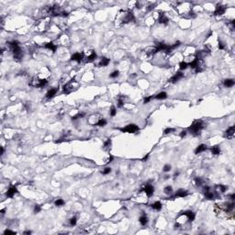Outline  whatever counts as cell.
<instances>
[{"label":"cell","mask_w":235,"mask_h":235,"mask_svg":"<svg viewBox=\"0 0 235 235\" xmlns=\"http://www.w3.org/2000/svg\"><path fill=\"white\" fill-rule=\"evenodd\" d=\"M205 127V123L202 120H196L194 121L193 124L188 128V130L190 131V133L194 135H197L199 133V131Z\"/></svg>","instance_id":"cell-1"},{"label":"cell","mask_w":235,"mask_h":235,"mask_svg":"<svg viewBox=\"0 0 235 235\" xmlns=\"http://www.w3.org/2000/svg\"><path fill=\"white\" fill-rule=\"evenodd\" d=\"M47 83L48 81L46 79H41L38 76H35L31 79V81L29 83V84L33 87H43L47 84Z\"/></svg>","instance_id":"cell-2"},{"label":"cell","mask_w":235,"mask_h":235,"mask_svg":"<svg viewBox=\"0 0 235 235\" xmlns=\"http://www.w3.org/2000/svg\"><path fill=\"white\" fill-rule=\"evenodd\" d=\"M78 86V83L76 82L75 79H72L70 82H68L67 84L63 85V92L65 94H69L72 91H74L76 89V87Z\"/></svg>","instance_id":"cell-3"},{"label":"cell","mask_w":235,"mask_h":235,"mask_svg":"<svg viewBox=\"0 0 235 235\" xmlns=\"http://www.w3.org/2000/svg\"><path fill=\"white\" fill-rule=\"evenodd\" d=\"M139 130H140L139 127L137 126L136 124H129L125 128L120 129V130L122 132H128V133H134V132H137Z\"/></svg>","instance_id":"cell-4"},{"label":"cell","mask_w":235,"mask_h":235,"mask_svg":"<svg viewBox=\"0 0 235 235\" xmlns=\"http://www.w3.org/2000/svg\"><path fill=\"white\" fill-rule=\"evenodd\" d=\"M226 138H228L229 140H232V139H234V136H235V127L234 126H231L230 127L228 130H227L226 131H225V135H224Z\"/></svg>","instance_id":"cell-5"},{"label":"cell","mask_w":235,"mask_h":235,"mask_svg":"<svg viewBox=\"0 0 235 235\" xmlns=\"http://www.w3.org/2000/svg\"><path fill=\"white\" fill-rule=\"evenodd\" d=\"M134 20H135V17H134V15H133V13L130 12V11H129V12H127L126 13L125 17H123L122 22H123V23H130V22H132V21H134Z\"/></svg>","instance_id":"cell-6"},{"label":"cell","mask_w":235,"mask_h":235,"mask_svg":"<svg viewBox=\"0 0 235 235\" xmlns=\"http://www.w3.org/2000/svg\"><path fill=\"white\" fill-rule=\"evenodd\" d=\"M226 11V7L222 6V5H218L214 11V15L215 16H222Z\"/></svg>","instance_id":"cell-7"},{"label":"cell","mask_w":235,"mask_h":235,"mask_svg":"<svg viewBox=\"0 0 235 235\" xmlns=\"http://www.w3.org/2000/svg\"><path fill=\"white\" fill-rule=\"evenodd\" d=\"M181 215H184L187 218V220L188 221H193L195 218H196V214L194 213L193 211L191 210H186V211H184L181 213Z\"/></svg>","instance_id":"cell-8"},{"label":"cell","mask_w":235,"mask_h":235,"mask_svg":"<svg viewBox=\"0 0 235 235\" xmlns=\"http://www.w3.org/2000/svg\"><path fill=\"white\" fill-rule=\"evenodd\" d=\"M143 191H145V193H146V195H147L148 197H151V196L153 195V192H154V188H153V186L151 185H150V184H146L145 186H144Z\"/></svg>","instance_id":"cell-9"},{"label":"cell","mask_w":235,"mask_h":235,"mask_svg":"<svg viewBox=\"0 0 235 235\" xmlns=\"http://www.w3.org/2000/svg\"><path fill=\"white\" fill-rule=\"evenodd\" d=\"M102 118L99 116V115H93L91 117L89 118V119H88V122L90 123V124H92V125H97V123H98V121L100 120Z\"/></svg>","instance_id":"cell-10"},{"label":"cell","mask_w":235,"mask_h":235,"mask_svg":"<svg viewBox=\"0 0 235 235\" xmlns=\"http://www.w3.org/2000/svg\"><path fill=\"white\" fill-rule=\"evenodd\" d=\"M188 195V191L187 190H184V189H179L177 192L176 193V195L174 197H172L171 198H175V197H185Z\"/></svg>","instance_id":"cell-11"},{"label":"cell","mask_w":235,"mask_h":235,"mask_svg":"<svg viewBox=\"0 0 235 235\" xmlns=\"http://www.w3.org/2000/svg\"><path fill=\"white\" fill-rule=\"evenodd\" d=\"M183 77H184V74L181 73V72H178V73H176L174 76H172V78H171L169 81H170L171 83L174 84V83H176L177 81H179V80H180L181 78H183Z\"/></svg>","instance_id":"cell-12"},{"label":"cell","mask_w":235,"mask_h":235,"mask_svg":"<svg viewBox=\"0 0 235 235\" xmlns=\"http://www.w3.org/2000/svg\"><path fill=\"white\" fill-rule=\"evenodd\" d=\"M83 58H84V54H83V53L76 52V53H75V54L72 55L71 60H72V61H76L77 63H81V61L83 60Z\"/></svg>","instance_id":"cell-13"},{"label":"cell","mask_w":235,"mask_h":235,"mask_svg":"<svg viewBox=\"0 0 235 235\" xmlns=\"http://www.w3.org/2000/svg\"><path fill=\"white\" fill-rule=\"evenodd\" d=\"M16 193H17V189L16 186H11V187H9V189L7 191V193H6V196L8 197H14V195Z\"/></svg>","instance_id":"cell-14"},{"label":"cell","mask_w":235,"mask_h":235,"mask_svg":"<svg viewBox=\"0 0 235 235\" xmlns=\"http://www.w3.org/2000/svg\"><path fill=\"white\" fill-rule=\"evenodd\" d=\"M227 190V186H225V185H216V189H215V193L216 194H222V193H224L225 191Z\"/></svg>","instance_id":"cell-15"},{"label":"cell","mask_w":235,"mask_h":235,"mask_svg":"<svg viewBox=\"0 0 235 235\" xmlns=\"http://www.w3.org/2000/svg\"><path fill=\"white\" fill-rule=\"evenodd\" d=\"M57 91H58V89H57V88H51V89H50V90L47 92V94H46V97H47L48 99H50V98H51V97H53L56 95Z\"/></svg>","instance_id":"cell-16"},{"label":"cell","mask_w":235,"mask_h":235,"mask_svg":"<svg viewBox=\"0 0 235 235\" xmlns=\"http://www.w3.org/2000/svg\"><path fill=\"white\" fill-rule=\"evenodd\" d=\"M145 50H146V53L148 55H153V54H155V53H157L159 51L156 47H148Z\"/></svg>","instance_id":"cell-17"},{"label":"cell","mask_w":235,"mask_h":235,"mask_svg":"<svg viewBox=\"0 0 235 235\" xmlns=\"http://www.w3.org/2000/svg\"><path fill=\"white\" fill-rule=\"evenodd\" d=\"M45 48H46V49H49V50H51L52 52H55L56 50H57V46H56L54 43H52V42H48V43H46Z\"/></svg>","instance_id":"cell-18"},{"label":"cell","mask_w":235,"mask_h":235,"mask_svg":"<svg viewBox=\"0 0 235 235\" xmlns=\"http://www.w3.org/2000/svg\"><path fill=\"white\" fill-rule=\"evenodd\" d=\"M109 63H110L109 59H108L107 57H102L101 61L99 62V63H98V66H100V67H102V66H108Z\"/></svg>","instance_id":"cell-19"},{"label":"cell","mask_w":235,"mask_h":235,"mask_svg":"<svg viewBox=\"0 0 235 235\" xmlns=\"http://www.w3.org/2000/svg\"><path fill=\"white\" fill-rule=\"evenodd\" d=\"M207 149H208L207 145H205V144H200V145L195 150V153H196V154H198V153H200L202 151H206Z\"/></svg>","instance_id":"cell-20"},{"label":"cell","mask_w":235,"mask_h":235,"mask_svg":"<svg viewBox=\"0 0 235 235\" xmlns=\"http://www.w3.org/2000/svg\"><path fill=\"white\" fill-rule=\"evenodd\" d=\"M235 82L233 79H226V80H224V82H223V84H224V86H226V87H232L233 85H234Z\"/></svg>","instance_id":"cell-21"},{"label":"cell","mask_w":235,"mask_h":235,"mask_svg":"<svg viewBox=\"0 0 235 235\" xmlns=\"http://www.w3.org/2000/svg\"><path fill=\"white\" fill-rule=\"evenodd\" d=\"M110 148H111V139H108L105 142L104 145H103V150L104 151H109Z\"/></svg>","instance_id":"cell-22"},{"label":"cell","mask_w":235,"mask_h":235,"mask_svg":"<svg viewBox=\"0 0 235 235\" xmlns=\"http://www.w3.org/2000/svg\"><path fill=\"white\" fill-rule=\"evenodd\" d=\"M210 151H211V152H212L214 155H218V154H220V152H221V151H220V148L218 147V145L211 147Z\"/></svg>","instance_id":"cell-23"},{"label":"cell","mask_w":235,"mask_h":235,"mask_svg":"<svg viewBox=\"0 0 235 235\" xmlns=\"http://www.w3.org/2000/svg\"><path fill=\"white\" fill-rule=\"evenodd\" d=\"M125 104V97L123 96L118 97V108H122Z\"/></svg>","instance_id":"cell-24"},{"label":"cell","mask_w":235,"mask_h":235,"mask_svg":"<svg viewBox=\"0 0 235 235\" xmlns=\"http://www.w3.org/2000/svg\"><path fill=\"white\" fill-rule=\"evenodd\" d=\"M168 22H169V19H168V17L165 16V15H164V14H162L159 17V23L161 24H167Z\"/></svg>","instance_id":"cell-25"},{"label":"cell","mask_w":235,"mask_h":235,"mask_svg":"<svg viewBox=\"0 0 235 235\" xmlns=\"http://www.w3.org/2000/svg\"><path fill=\"white\" fill-rule=\"evenodd\" d=\"M151 207L153 209V210H158V211H159V210H162V203L160 201H156V202H154L153 204H151Z\"/></svg>","instance_id":"cell-26"},{"label":"cell","mask_w":235,"mask_h":235,"mask_svg":"<svg viewBox=\"0 0 235 235\" xmlns=\"http://www.w3.org/2000/svg\"><path fill=\"white\" fill-rule=\"evenodd\" d=\"M140 223L143 225V226H145L147 223H148V218H147V216L145 215V214H143V216L140 218Z\"/></svg>","instance_id":"cell-27"},{"label":"cell","mask_w":235,"mask_h":235,"mask_svg":"<svg viewBox=\"0 0 235 235\" xmlns=\"http://www.w3.org/2000/svg\"><path fill=\"white\" fill-rule=\"evenodd\" d=\"M96 58H97V54H96L95 52H93L92 51V52H91V54L85 58L86 59V60H85V62H86V63H91V62H93V61H94Z\"/></svg>","instance_id":"cell-28"},{"label":"cell","mask_w":235,"mask_h":235,"mask_svg":"<svg viewBox=\"0 0 235 235\" xmlns=\"http://www.w3.org/2000/svg\"><path fill=\"white\" fill-rule=\"evenodd\" d=\"M167 97V94L165 92H161L159 93L158 95L155 96V98L156 99H165Z\"/></svg>","instance_id":"cell-29"},{"label":"cell","mask_w":235,"mask_h":235,"mask_svg":"<svg viewBox=\"0 0 235 235\" xmlns=\"http://www.w3.org/2000/svg\"><path fill=\"white\" fill-rule=\"evenodd\" d=\"M194 184H195L196 186H201L202 184H203V181H202L201 178L197 177V178H195V179H194Z\"/></svg>","instance_id":"cell-30"},{"label":"cell","mask_w":235,"mask_h":235,"mask_svg":"<svg viewBox=\"0 0 235 235\" xmlns=\"http://www.w3.org/2000/svg\"><path fill=\"white\" fill-rule=\"evenodd\" d=\"M234 209V203H231V204H227L226 208H225V211L226 212H231Z\"/></svg>","instance_id":"cell-31"},{"label":"cell","mask_w":235,"mask_h":235,"mask_svg":"<svg viewBox=\"0 0 235 235\" xmlns=\"http://www.w3.org/2000/svg\"><path fill=\"white\" fill-rule=\"evenodd\" d=\"M54 204H55V206H57V207L63 206V205H64V200L62 199V198H59V199H57L56 201L54 202Z\"/></svg>","instance_id":"cell-32"},{"label":"cell","mask_w":235,"mask_h":235,"mask_svg":"<svg viewBox=\"0 0 235 235\" xmlns=\"http://www.w3.org/2000/svg\"><path fill=\"white\" fill-rule=\"evenodd\" d=\"M107 125V120L105 119V118H101L100 120L98 121V123H97V126H99V127H104V126H106Z\"/></svg>","instance_id":"cell-33"},{"label":"cell","mask_w":235,"mask_h":235,"mask_svg":"<svg viewBox=\"0 0 235 235\" xmlns=\"http://www.w3.org/2000/svg\"><path fill=\"white\" fill-rule=\"evenodd\" d=\"M69 223H70V226L74 227L76 225V223H77V218L76 217H74V218H72L70 220H69Z\"/></svg>","instance_id":"cell-34"},{"label":"cell","mask_w":235,"mask_h":235,"mask_svg":"<svg viewBox=\"0 0 235 235\" xmlns=\"http://www.w3.org/2000/svg\"><path fill=\"white\" fill-rule=\"evenodd\" d=\"M188 66V64L185 63V62H182V63H180V64H179V68H180V70H185L186 68Z\"/></svg>","instance_id":"cell-35"},{"label":"cell","mask_w":235,"mask_h":235,"mask_svg":"<svg viewBox=\"0 0 235 235\" xmlns=\"http://www.w3.org/2000/svg\"><path fill=\"white\" fill-rule=\"evenodd\" d=\"M116 113H117L116 108H115V107H111V109H110V112H109L110 116H111V117H114V116H116Z\"/></svg>","instance_id":"cell-36"},{"label":"cell","mask_w":235,"mask_h":235,"mask_svg":"<svg viewBox=\"0 0 235 235\" xmlns=\"http://www.w3.org/2000/svg\"><path fill=\"white\" fill-rule=\"evenodd\" d=\"M228 25H229L230 29H231V30H234V29H235V21H234V20H231V21H230V22L228 23Z\"/></svg>","instance_id":"cell-37"},{"label":"cell","mask_w":235,"mask_h":235,"mask_svg":"<svg viewBox=\"0 0 235 235\" xmlns=\"http://www.w3.org/2000/svg\"><path fill=\"white\" fill-rule=\"evenodd\" d=\"M172 190H173V189H172V186H169V185H168V186H166V187H165V188L164 189V193L167 194V195H169V194L172 193Z\"/></svg>","instance_id":"cell-38"},{"label":"cell","mask_w":235,"mask_h":235,"mask_svg":"<svg viewBox=\"0 0 235 235\" xmlns=\"http://www.w3.org/2000/svg\"><path fill=\"white\" fill-rule=\"evenodd\" d=\"M103 175H109V173H111V168L110 167H107V168H105L102 172H101Z\"/></svg>","instance_id":"cell-39"},{"label":"cell","mask_w":235,"mask_h":235,"mask_svg":"<svg viewBox=\"0 0 235 235\" xmlns=\"http://www.w3.org/2000/svg\"><path fill=\"white\" fill-rule=\"evenodd\" d=\"M118 76H119V72H118V71H114L112 74H110V76H110L111 78H117Z\"/></svg>","instance_id":"cell-40"},{"label":"cell","mask_w":235,"mask_h":235,"mask_svg":"<svg viewBox=\"0 0 235 235\" xmlns=\"http://www.w3.org/2000/svg\"><path fill=\"white\" fill-rule=\"evenodd\" d=\"M176 130L175 129H172V128H167V129H165L164 130V134H168V133H171L172 131H175Z\"/></svg>","instance_id":"cell-41"},{"label":"cell","mask_w":235,"mask_h":235,"mask_svg":"<svg viewBox=\"0 0 235 235\" xmlns=\"http://www.w3.org/2000/svg\"><path fill=\"white\" fill-rule=\"evenodd\" d=\"M41 210H42V208H41L40 205H35V207H34V212L35 213H39Z\"/></svg>","instance_id":"cell-42"},{"label":"cell","mask_w":235,"mask_h":235,"mask_svg":"<svg viewBox=\"0 0 235 235\" xmlns=\"http://www.w3.org/2000/svg\"><path fill=\"white\" fill-rule=\"evenodd\" d=\"M218 48H219L220 50H224V49H225V44H224V42H221V41H218Z\"/></svg>","instance_id":"cell-43"},{"label":"cell","mask_w":235,"mask_h":235,"mask_svg":"<svg viewBox=\"0 0 235 235\" xmlns=\"http://www.w3.org/2000/svg\"><path fill=\"white\" fill-rule=\"evenodd\" d=\"M84 113H79V114H77V115H76V116H74V117L72 118V119L73 120H75V119H77V118H82V117H84Z\"/></svg>","instance_id":"cell-44"},{"label":"cell","mask_w":235,"mask_h":235,"mask_svg":"<svg viewBox=\"0 0 235 235\" xmlns=\"http://www.w3.org/2000/svg\"><path fill=\"white\" fill-rule=\"evenodd\" d=\"M171 170V165L170 164H165L164 166V172H169Z\"/></svg>","instance_id":"cell-45"},{"label":"cell","mask_w":235,"mask_h":235,"mask_svg":"<svg viewBox=\"0 0 235 235\" xmlns=\"http://www.w3.org/2000/svg\"><path fill=\"white\" fill-rule=\"evenodd\" d=\"M180 44H181V42H176L174 45H172V46H171L172 50H173V49H176V48H177V47H179V46H180Z\"/></svg>","instance_id":"cell-46"},{"label":"cell","mask_w":235,"mask_h":235,"mask_svg":"<svg viewBox=\"0 0 235 235\" xmlns=\"http://www.w3.org/2000/svg\"><path fill=\"white\" fill-rule=\"evenodd\" d=\"M151 98H152V97H151V96L148 97H145V98H144V102H143V103H144V104H146V103H149V102L151 101Z\"/></svg>","instance_id":"cell-47"},{"label":"cell","mask_w":235,"mask_h":235,"mask_svg":"<svg viewBox=\"0 0 235 235\" xmlns=\"http://www.w3.org/2000/svg\"><path fill=\"white\" fill-rule=\"evenodd\" d=\"M15 232L14 231H9V230H6L5 231H4V234L7 235V234H14Z\"/></svg>","instance_id":"cell-48"},{"label":"cell","mask_w":235,"mask_h":235,"mask_svg":"<svg viewBox=\"0 0 235 235\" xmlns=\"http://www.w3.org/2000/svg\"><path fill=\"white\" fill-rule=\"evenodd\" d=\"M112 161H113V156H112V155H110V156H109V158L108 159V161L106 162V164H109V163H111Z\"/></svg>","instance_id":"cell-49"},{"label":"cell","mask_w":235,"mask_h":235,"mask_svg":"<svg viewBox=\"0 0 235 235\" xmlns=\"http://www.w3.org/2000/svg\"><path fill=\"white\" fill-rule=\"evenodd\" d=\"M185 135H186V130H183V131H181V133H180V137L183 138V137H185Z\"/></svg>","instance_id":"cell-50"},{"label":"cell","mask_w":235,"mask_h":235,"mask_svg":"<svg viewBox=\"0 0 235 235\" xmlns=\"http://www.w3.org/2000/svg\"><path fill=\"white\" fill-rule=\"evenodd\" d=\"M154 8H155V5H151V6H149V7H148V8H147V11H150V10L153 9Z\"/></svg>","instance_id":"cell-51"},{"label":"cell","mask_w":235,"mask_h":235,"mask_svg":"<svg viewBox=\"0 0 235 235\" xmlns=\"http://www.w3.org/2000/svg\"><path fill=\"white\" fill-rule=\"evenodd\" d=\"M148 158H149V154H146L144 157L143 158V162H145V161H147L148 160Z\"/></svg>","instance_id":"cell-52"},{"label":"cell","mask_w":235,"mask_h":235,"mask_svg":"<svg viewBox=\"0 0 235 235\" xmlns=\"http://www.w3.org/2000/svg\"><path fill=\"white\" fill-rule=\"evenodd\" d=\"M230 197H231V200H234L235 199V194H231V195L230 196Z\"/></svg>","instance_id":"cell-53"},{"label":"cell","mask_w":235,"mask_h":235,"mask_svg":"<svg viewBox=\"0 0 235 235\" xmlns=\"http://www.w3.org/2000/svg\"><path fill=\"white\" fill-rule=\"evenodd\" d=\"M30 233H31L30 231H24V234H30Z\"/></svg>","instance_id":"cell-54"},{"label":"cell","mask_w":235,"mask_h":235,"mask_svg":"<svg viewBox=\"0 0 235 235\" xmlns=\"http://www.w3.org/2000/svg\"><path fill=\"white\" fill-rule=\"evenodd\" d=\"M3 152H4V148L1 147V154H3Z\"/></svg>","instance_id":"cell-55"},{"label":"cell","mask_w":235,"mask_h":235,"mask_svg":"<svg viewBox=\"0 0 235 235\" xmlns=\"http://www.w3.org/2000/svg\"><path fill=\"white\" fill-rule=\"evenodd\" d=\"M1 213H2V215H4V214H5V210H1Z\"/></svg>","instance_id":"cell-56"},{"label":"cell","mask_w":235,"mask_h":235,"mask_svg":"<svg viewBox=\"0 0 235 235\" xmlns=\"http://www.w3.org/2000/svg\"><path fill=\"white\" fill-rule=\"evenodd\" d=\"M178 175H179V173H176V174H175V176H175V178H176V177H177V176H178Z\"/></svg>","instance_id":"cell-57"}]
</instances>
